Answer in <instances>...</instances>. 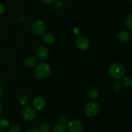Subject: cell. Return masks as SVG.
I'll return each mask as SVG.
<instances>
[{"label": "cell", "mask_w": 132, "mask_h": 132, "mask_svg": "<svg viewBox=\"0 0 132 132\" xmlns=\"http://www.w3.org/2000/svg\"><path fill=\"white\" fill-rule=\"evenodd\" d=\"M50 73V67L48 64L46 63H38L35 67L34 75L38 79H46Z\"/></svg>", "instance_id": "cell-1"}, {"label": "cell", "mask_w": 132, "mask_h": 132, "mask_svg": "<svg viewBox=\"0 0 132 132\" xmlns=\"http://www.w3.org/2000/svg\"><path fill=\"white\" fill-rule=\"evenodd\" d=\"M109 73L113 78L120 79L125 73V68L122 64L120 63H113L109 68Z\"/></svg>", "instance_id": "cell-2"}, {"label": "cell", "mask_w": 132, "mask_h": 132, "mask_svg": "<svg viewBox=\"0 0 132 132\" xmlns=\"http://www.w3.org/2000/svg\"><path fill=\"white\" fill-rule=\"evenodd\" d=\"M100 111V106L97 102H90L86 105L85 108V112L86 116L89 117H94L99 113Z\"/></svg>", "instance_id": "cell-3"}, {"label": "cell", "mask_w": 132, "mask_h": 132, "mask_svg": "<svg viewBox=\"0 0 132 132\" xmlns=\"http://www.w3.org/2000/svg\"><path fill=\"white\" fill-rule=\"evenodd\" d=\"M21 116L24 121L31 122L36 118V113L34 108L31 106H26L21 112Z\"/></svg>", "instance_id": "cell-4"}, {"label": "cell", "mask_w": 132, "mask_h": 132, "mask_svg": "<svg viewBox=\"0 0 132 132\" xmlns=\"http://www.w3.org/2000/svg\"><path fill=\"white\" fill-rule=\"evenodd\" d=\"M85 125L81 121L73 120L68 123L67 129L69 132H81L83 130Z\"/></svg>", "instance_id": "cell-5"}, {"label": "cell", "mask_w": 132, "mask_h": 132, "mask_svg": "<svg viewBox=\"0 0 132 132\" xmlns=\"http://www.w3.org/2000/svg\"><path fill=\"white\" fill-rule=\"evenodd\" d=\"M32 30L37 36H42L46 32V26L42 21H36L32 23Z\"/></svg>", "instance_id": "cell-6"}, {"label": "cell", "mask_w": 132, "mask_h": 132, "mask_svg": "<svg viewBox=\"0 0 132 132\" xmlns=\"http://www.w3.org/2000/svg\"><path fill=\"white\" fill-rule=\"evenodd\" d=\"M76 45L77 47L78 48L79 50L85 51L88 49L89 46H90V43L88 40L87 38H86L84 36H79L76 39Z\"/></svg>", "instance_id": "cell-7"}, {"label": "cell", "mask_w": 132, "mask_h": 132, "mask_svg": "<svg viewBox=\"0 0 132 132\" xmlns=\"http://www.w3.org/2000/svg\"><path fill=\"white\" fill-rule=\"evenodd\" d=\"M36 55L39 60L45 61L48 57L49 51L47 48L45 46H40L37 48Z\"/></svg>", "instance_id": "cell-8"}, {"label": "cell", "mask_w": 132, "mask_h": 132, "mask_svg": "<svg viewBox=\"0 0 132 132\" xmlns=\"http://www.w3.org/2000/svg\"><path fill=\"white\" fill-rule=\"evenodd\" d=\"M33 105L34 108L37 110H41L46 106V101L42 96H37L34 99Z\"/></svg>", "instance_id": "cell-9"}, {"label": "cell", "mask_w": 132, "mask_h": 132, "mask_svg": "<svg viewBox=\"0 0 132 132\" xmlns=\"http://www.w3.org/2000/svg\"><path fill=\"white\" fill-rule=\"evenodd\" d=\"M117 39L121 43H127L130 39V35L126 31H121L117 35Z\"/></svg>", "instance_id": "cell-10"}, {"label": "cell", "mask_w": 132, "mask_h": 132, "mask_svg": "<svg viewBox=\"0 0 132 132\" xmlns=\"http://www.w3.org/2000/svg\"><path fill=\"white\" fill-rule=\"evenodd\" d=\"M88 97L91 100L95 101L99 97V92L95 88H92L88 92Z\"/></svg>", "instance_id": "cell-11"}, {"label": "cell", "mask_w": 132, "mask_h": 132, "mask_svg": "<svg viewBox=\"0 0 132 132\" xmlns=\"http://www.w3.org/2000/svg\"><path fill=\"white\" fill-rule=\"evenodd\" d=\"M43 41L44 42L46 43V44H50L53 43L55 41V37L52 34L48 33L43 34Z\"/></svg>", "instance_id": "cell-12"}, {"label": "cell", "mask_w": 132, "mask_h": 132, "mask_svg": "<svg viewBox=\"0 0 132 132\" xmlns=\"http://www.w3.org/2000/svg\"><path fill=\"white\" fill-rule=\"evenodd\" d=\"M67 127L65 125H61L60 123L56 124L52 128V132H65Z\"/></svg>", "instance_id": "cell-13"}, {"label": "cell", "mask_w": 132, "mask_h": 132, "mask_svg": "<svg viewBox=\"0 0 132 132\" xmlns=\"http://www.w3.org/2000/svg\"><path fill=\"white\" fill-rule=\"evenodd\" d=\"M37 63V59L34 57H29L24 60V64L28 67H32Z\"/></svg>", "instance_id": "cell-14"}, {"label": "cell", "mask_w": 132, "mask_h": 132, "mask_svg": "<svg viewBox=\"0 0 132 132\" xmlns=\"http://www.w3.org/2000/svg\"><path fill=\"white\" fill-rule=\"evenodd\" d=\"M19 101L22 106H26L28 104L29 98H28V95H25V94H22L19 97Z\"/></svg>", "instance_id": "cell-15"}, {"label": "cell", "mask_w": 132, "mask_h": 132, "mask_svg": "<svg viewBox=\"0 0 132 132\" xmlns=\"http://www.w3.org/2000/svg\"><path fill=\"white\" fill-rule=\"evenodd\" d=\"M125 25L129 30H132V14H129L125 20Z\"/></svg>", "instance_id": "cell-16"}, {"label": "cell", "mask_w": 132, "mask_h": 132, "mask_svg": "<svg viewBox=\"0 0 132 132\" xmlns=\"http://www.w3.org/2000/svg\"><path fill=\"white\" fill-rule=\"evenodd\" d=\"M123 85L126 88H131L132 77L131 76H126L123 79Z\"/></svg>", "instance_id": "cell-17"}, {"label": "cell", "mask_w": 132, "mask_h": 132, "mask_svg": "<svg viewBox=\"0 0 132 132\" xmlns=\"http://www.w3.org/2000/svg\"><path fill=\"white\" fill-rule=\"evenodd\" d=\"M10 127V122L6 119H2L0 120V128L3 130H6Z\"/></svg>", "instance_id": "cell-18"}, {"label": "cell", "mask_w": 132, "mask_h": 132, "mask_svg": "<svg viewBox=\"0 0 132 132\" xmlns=\"http://www.w3.org/2000/svg\"><path fill=\"white\" fill-rule=\"evenodd\" d=\"M50 129V124L48 122H44L42 125L40 126L39 127V131L41 132H48Z\"/></svg>", "instance_id": "cell-19"}, {"label": "cell", "mask_w": 132, "mask_h": 132, "mask_svg": "<svg viewBox=\"0 0 132 132\" xmlns=\"http://www.w3.org/2000/svg\"><path fill=\"white\" fill-rule=\"evenodd\" d=\"M113 88L116 92H119L122 89V83L119 81H115L113 84Z\"/></svg>", "instance_id": "cell-20"}, {"label": "cell", "mask_w": 132, "mask_h": 132, "mask_svg": "<svg viewBox=\"0 0 132 132\" xmlns=\"http://www.w3.org/2000/svg\"><path fill=\"white\" fill-rule=\"evenodd\" d=\"M68 118L65 116H63L62 115V116H59V118H58V122H59V123L61 124V125H65L66 124L68 123Z\"/></svg>", "instance_id": "cell-21"}, {"label": "cell", "mask_w": 132, "mask_h": 132, "mask_svg": "<svg viewBox=\"0 0 132 132\" xmlns=\"http://www.w3.org/2000/svg\"><path fill=\"white\" fill-rule=\"evenodd\" d=\"M8 132H22V130L18 126H12L9 128Z\"/></svg>", "instance_id": "cell-22"}, {"label": "cell", "mask_w": 132, "mask_h": 132, "mask_svg": "<svg viewBox=\"0 0 132 132\" xmlns=\"http://www.w3.org/2000/svg\"><path fill=\"white\" fill-rule=\"evenodd\" d=\"M54 3V6H55L57 9H61L63 6L62 2H61V1H55Z\"/></svg>", "instance_id": "cell-23"}, {"label": "cell", "mask_w": 132, "mask_h": 132, "mask_svg": "<svg viewBox=\"0 0 132 132\" xmlns=\"http://www.w3.org/2000/svg\"><path fill=\"white\" fill-rule=\"evenodd\" d=\"M81 33V30L79 27H75L73 28V34H74L76 36H79Z\"/></svg>", "instance_id": "cell-24"}, {"label": "cell", "mask_w": 132, "mask_h": 132, "mask_svg": "<svg viewBox=\"0 0 132 132\" xmlns=\"http://www.w3.org/2000/svg\"><path fill=\"white\" fill-rule=\"evenodd\" d=\"M41 1L43 3L45 4V5H50V4L54 3L57 0H41Z\"/></svg>", "instance_id": "cell-25"}, {"label": "cell", "mask_w": 132, "mask_h": 132, "mask_svg": "<svg viewBox=\"0 0 132 132\" xmlns=\"http://www.w3.org/2000/svg\"><path fill=\"white\" fill-rule=\"evenodd\" d=\"M4 12H5V7H4L3 5L0 3V15H3Z\"/></svg>", "instance_id": "cell-26"}, {"label": "cell", "mask_w": 132, "mask_h": 132, "mask_svg": "<svg viewBox=\"0 0 132 132\" xmlns=\"http://www.w3.org/2000/svg\"><path fill=\"white\" fill-rule=\"evenodd\" d=\"M25 132H41L37 128H30L29 130H27Z\"/></svg>", "instance_id": "cell-27"}, {"label": "cell", "mask_w": 132, "mask_h": 132, "mask_svg": "<svg viewBox=\"0 0 132 132\" xmlns=\"http://www.w3.org/2000/svg\"><path fill=\"white\" fill-rule=\"evenodd\" d=\"M2 112H3V104L2 103L0 102V116L2 114Z\"/></svg>", "instance_id": "cell-28"}, {"label": "cell", "mask_w": 132, "mask_h": 132, "mask_svg": "<svg viewBox=\"0 0 132 132\" xmlns=\"http://www.w3.org/2000/svg\"><path fill=\"white\" fill-rule=\"evenodd\" d=\"M3 90L2 88H0V99H1V97H3Z\"/></svg>", "instance_id": "cell-29"}, {"label": "cell", "mask_w": 132, "mask_h": 132, "mask_svg": "<svg viewBox=\"0 0 132 132\" xmlns=\"http://www.w3.org/2000/svg\"><path fill=\"white\" fill-rule=\"evenodd\" d=\"M61 1H68V0H61Z\"/></svg>", "instance_id": "cell-30"}, {"label": "cell", "mask_w": 132, "mask_h": 132, "mask_svg": "<svg viewBox=\"0 0 132 132\" xmlns=\"http://www.w3.org/2000/svg\"><path fill=\"white\" fill-rule=\"evenodd\" d=\"M0 132H5V131H3V130H0Z\"/></svg>", "instance_id": "cell-31"}, {"label": "cell", "mask_w": 132, "mask_h": 132, "mask_svg": "<svg viewBox=\"0 0 132 132\" xmlns=\"http://www.w3.org/2000/svg\"><path fill=\"white\" fill-rule=\"evenodd\" d=\"M130 2L131 3V1H131V0H130Z\"/></svg>", "instance_id": "cell-32"}]
</instances>
